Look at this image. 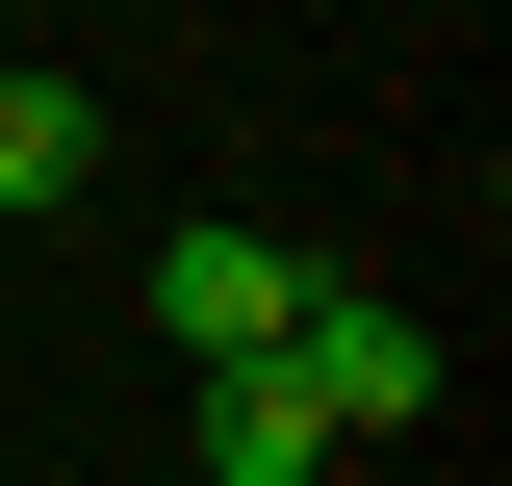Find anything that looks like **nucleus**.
I'll use <instances>...</instances> for the list:
<instances>
[{
	"mask_svg": "<svg viewBox=\"0 0 512 486\" xmlns=\"http://www.w3.org/2000/svg\"><path fill=\"white\" fill-rule=\"evenodd\" d=\"M282 307H308V256L256 231V205H180V231H154V333H180V359H282Z\"/></svg>",
	"mask_w": 512,
	"mask_h": 486,
	"instance_id": "nucleus-1",
	"label": "nucleus"
},
{
	"mask_svg": "<svg viewBox=\"0 0 512 486\" xmlns=\"http://www.w3.org/2000/svg\"><path fill=\"white\" fill-rule=\"evenodd\" d=\"M205 486H333V410H308V384H282V359H205Z\"/></svg>",
	"mask_w": 512,
	"mask_h": 486,
	"instance_id": "nucleus-2",
	"label": "nucleus"
},
{
	"mask_svg": "<svg viewBox=\"0 0 512 486\" xmlns=\"http://www.w3.org/2000/svg\"><path fill=\"white\" fill-rule=\"evenodd\" d=\"M77 180H103V103L26 52V77H0V205H77Z\"/></svg>",
	"mask_w": 512,
	"mask_h": 486,
	"instance_id": "nucleus-3",
	"label": "nucleus"
},
{
	"mask_svg": "<svg viewBox=\"0 0 512 486\" xmlns=\"http://www.w3.org/2000/svg\"><path fill=\"white\" fill-rule=\"evenodd\" d=\"M0 256H26V205H0Z\"/></svg>",
	"mask_w": 512,
	"mask_h": 486,
	"instance_id": "nucleus-4",
	"label": "nucleus"
}]
</instances>
